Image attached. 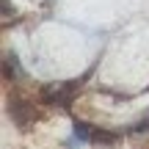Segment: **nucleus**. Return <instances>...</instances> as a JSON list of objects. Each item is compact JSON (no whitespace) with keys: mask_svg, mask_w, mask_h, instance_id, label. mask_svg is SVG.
Wrapping results in <instances>:
<instances>
[{"mask_svg":"<svg viewBox=\"0 0 149 149\" xmlns=\"http://www.w3.org/2000/svg\"><path fill=\"white\" fill-rule=\"evenodd\" d=\"M91 74V72H88ZM86 74V77H88ZM86 77H77V80H66V83H58V86H44L42 88V100H44V105H55V108H69L72 105V100H74V94L80 91V86H83V80Z\"/></svg>","mask_w":149,"mask_h":149,"instance_id":"obj_1","label":"nucleus"},{"mask_svg":"<svg viewBox=\"0 0 149 149\" xmlns=\"http://www.w3.org/2000/svg\"><path fill=\"white\" fill-rule=\"evenodd\" d=\"M8 116L14 119V124L22 133H28L33 127V122H36V108L31 102H25V100H11L8 102Z\"/></svg>","mask_w":149,"mask_h":149,"instance_id":"obj_2","label":"nucleus"},{"mask_svg":"<svg viewBox=\"0 0 149 149\" xmlns=\"http://www.w3.org/2000/svg\"><path fill=\"white\" fill-rule=\"evenodd\" d=\"M3 72H6V80L22 77V69H19V61H17V53H6V61H3Z\"/></svg>","mask_w":149,"mask_h":149,"instance_id":"obj_3","label":"nucleus"},{"mask_svg":"<svg viewBox=\"0 0 149 149\" xmlns=\"http://www.w3.org/2000/svg\"><path fill=\"white\" fill-rule=\"evenodd\" d=\"M91 133H94V127H91V124L74 119V141H80V144H91Z\"/></svg>","mask_w":149,"mask_h":149,"instance_id":"obj_4","label":"nucleus"},{"mask_svg":"<svg viewBox=\"0 0 149 149\" xmlns=\"http://www.w3.org/2000/svg\"><path fill=\"white\" fill-rule=\"evenodd\" d=\"M119 135L111 133V130H102V127H94V133H91V144H116Z\"/></svg>","mask_w":149,"mask_h":149,"instance_id":"obj_5","label":"nucleus"},{"mask_svg":"<svg viewBox=\"0 0 149 149\" xmlns=\"http://www.w3.org/2000/svg\"><path fill=\"white\" fill-rule=\"evenodd\" d=\"M3 14H6V17L11 14V3H8V0H3Z\"/></svg>","mask_w":149,"mask_h":149,"instance_id":"obj_6","label":"nucleus"}]
</instances>
